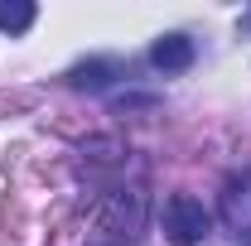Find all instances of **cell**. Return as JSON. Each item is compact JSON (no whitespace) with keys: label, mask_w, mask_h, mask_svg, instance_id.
Instances as JSON below:
<instances>
[{"label":"cell","mask_w":251,"mask_h":246,"mask_svg":"<svg viewBox=\"0 0 251 246\" xmlns=\"http://www.w3.org/2000/svg\"><path fill=\"white\" fill-rule=\"evenodd\" d=\"M106 77H111V63H82V68H73V87H106Z\"/></svg>","instance_id":"cell-4"},{"label":"cell","mask_w":251,"mask_h":246,"mask_svg":"<svg viewBox=\"0 0 251 246\" xmlns=\"http://www.w3.org/2000/svg\"><path fill=\"white\" fill-rule=\"evenodd\" d=\"M34 15H39V10L25 5V0H10V5L0 0V29H10V34H25L34 25Z\"/></svg>","instance_id":"cell-3"},{"label":"cell","mask_w":251,"mask_h":246,"mask_svg":"<svg viewBox=\"0 0 251 246\" xmlns=\"http://www.w3.org/2000/svg\"><path fill=\"white\" fill-rule=\"evenodd\" d=\"M208 227H213V217H208V208H203L198 198L174 193V198L164 203V232H169V242L193 246V242H203V237H208Z\"/></svg>","instance_id":"cell-1"},{"label":"cell","mask_w":251,"mask_h":246,"mask_svg":"<svg viewBox=\"0 0 251 246\" xmlns=\"http://www.w3.org/2000/svg\"><path fill=\"white\" fill-rule=\"evenodd\" d=\"M150 63H155L159 73H184L188 63H193V39L184 34H164L150 44Z\"/></svg>","instance_id":"cell-2"}]
</instances>
